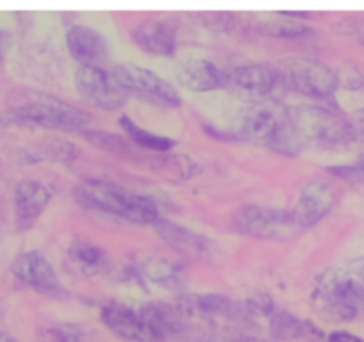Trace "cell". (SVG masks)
I'll list each match as a JSON object with an SVG mask.
<instances>
[{"label":"cell","mask_w":364,"mask_h":342,"mask_svg":"<svg viewBox=\"0 0 364 342\" xmlns=\"http://www.w3.org/2000/svg\"><path fill=\"white\" fill-rule=\"evenodd\" d=\"M75 199L82 206L107 215L119 216L132 224L153 226L160 219L156 202L121 184L103 180H85L75 188Z\"/></svg>","instance_id":"6da1fadb"},{"label":"cell","mask_w":364,"mask_h":342,"mask_svg":"<svg viewBox=\"0 0 364 342\" xmlns=\"http://www.w3.org/2000/svg\"><path fill=\"white\" fill-rule=\"evenodd\" d=\"M309 302L327 321H354L364 312V287L352 280L338 263L315 277Z\"/></svg>","instance_id":"7a4b0ae2"},{"label":"cell","mask_w":364,"mask_h":342,"mask_svg":"<svg viewBox=\"0 0 364 342\" xmlns=\"http://www.w3.org/2000/svg\"><path fill=\"white\" fill-rule=\"evenodd\" d=\"M287 119L302 145L333 149L354 142L350 123L329 105H297L287 109Z\"/></svg>","instance_id":"3957f363"},{"label":"cell","mask_w":364,"mask_h":342,"mask_svg":"<svg viewBox=\"0 0 364 342\" xmlns=\"http://www.w3.org/2000/svg\"><path fill=\"white\" fill-rule=\"evenodd\" d=\"M277 71L283 91L297 92V94L318 101V105L336 106L334 92L340 89L336 71L326 62L313 57L284 55L272 62Z\"/></svg>","instance_id":"277c9868"},{"label":"cell","mask_w":364,"mask_h":342,"mask_svg":"<svg viewBox=\"0 0 364 342\" xmlns=\"http://www.w3.org/2000/svg\"><path fill=\"white\" fill-rule=\"evenodd\" d=\"M89 116L78 106L63 99H39L11 106L0 114V126L78 130L89 124Z\"/></svg>","instance_id":"5b68a950"},{"label":"cell","mask_w":364,"mask_h":342,"mask_svg":"<svg viewBox=\"0 0 364 342\" xmlns=\"http://www.w3.org/2000/svg\"><path fill=\"white\" fill-rule=\"evenodd\" d=\"M231 222L237 233L270 241L294 240L302 231L290 209L274 208V206H242L233 213Z\"/></svg>","instance_id":"8992f818"},{"label":"cell","mask_w":364,"mask_h":342,"mask_svg":"<svg viewBox=\"0 0 364 342\" xmlns=\"http://www.w3.org/2000/svg\"><path fill=\"white\" fill-rule=\"evenodd\" d=\"M188 323L201 321L208 325H249L244 305L219 293H188L173 302Z\"/></svg>","instance_id":"52a82bcc"},{"label":"cell","mask_w":364,"mask_h":342,"mask_svg":"<svg viewBox=\"0 0 364 342\" xmlns=\"http://www.w3.org/2000/svg\"><path fill=\"white\" fill-rule=\"evenodd\" d=\"M284 119H287V112H277L270 103H245L233 117L228 131L233 140L252 142V144H262L272 149Z\"/></svg>","instance_id":"ba28073f"},{"label":"cell","mask_w":364,"mask_h":342,"mask_svg":"<svg viewBox=\"0 0 364 342\" xmlns=\"http://www.w3.org/2000/svg\"><path fill=\"white\" fill-rule=\"evenodd\" d=\"M112 77L128 94L137 96L146 103L166 106V109H174V106L181 105V98L176 89L148 67L132 62H121L112 67Z\"/></svg>","instance_id":"9c48e42d"},{"label":"cell","mask_w":364,"mask_h":342,"mask_svg":"<svg viewBox=\"0 0 364 342\" xmlns=\"http://www.w3.org/2000/svg\"><path fill=\"white\" fill-rule=\"evenodd\" d=\"M223 89L245 103L265 101L267 98L284 92L272 64H242L231 67L224 71Z\"/></svg>","instance_id":"30bf717a"},{"label":"cell","mask_w":364,"mask_h":342,"mask_svg":"<svg viewBox=\"0 0 364 342\" xmlns=\"http://www.w3.org/2000/svg\"><path fill=\"white\" fill-rule=\"evenodd\" d=\"M75 87L87 105L102 110L123 109L130 98L112 73L102 66H78L75 71Z\"/></svg>","instance_id":"8fae6325"},{"label":"cell","mask_w":364,"mask_h":342,"mask_svg":"<svg viewBox=\"0 0 364 342\" xmlns=\"http://www.w3.org/2000/svg\"><path fill=\"white\" fill-rule=\"evenodd\" d=\"M11 273L18 282L43 297L60 298L68 294L52 263L39 250H27L18 254L11 263Z\"/></svg>","instance_id":"7c38bea8"},{"label":"cell","mask_w":364,"mask_h":342,"mask_svg":"<svg viewBox=\"0 0 364 342\" xmlns=\"http://www.w3.org/2000/svg\"><path fill=\"white\" fill-rule=\"evenodd\" d=\"M53 188L38 180L18 181L13 190L14 226L18 231H28L48 208Z\"/></svg>","instance_id":"4fadbf2b"},{"label":"cell","mask_w":364,"mask_h":342,"mask_svg":"<svg viewBox=\"0 0 364 342\" xmlns=\"http://www.w3.org/2000/svg\"><path fill=\"white\" fill-rule=\"evenodd\" d=\"M142 318L151 332L153 342H180L187 339L188 321L174 304L151 302L139 305Z\"/></svg>","instance_id":"5bb4252c"},{"label":"cell","mask_w":364,"mask_h":342,"mask_svg":"<svg viewBox=\"0 0 364 342\" xmlns=\"http://www.w3.org/2000/svg\"><path fill=\"white\" fill-rule=\"evenodd\" d=\"M102 323L119 339L127 342H153L139 307H130L121 302L109 300L100 309Z\"/></svg>","instance_id":"9a60e30c"},{"label":"cell","mask_w":364,"mask_h":342,"mask_svg":"<svg viewBox=\"0 0 364 342\" xmlns=\"http://www.w3.org/2000/svg\"><path fill=\"white\" fill-rule=\"evenodd\" d=\"M334 202H336V192L333 190V187L322 180H311L299 192L297 202L291 213L301 229L304 231L326 219L327 213L333 209Z\"/></svg>","instance_id":"2e32d148"},{"label":"cell","mask_w":364,"mask_h":342,"mask_svg":"<svg viewBox=\"0 0 364 342\" xmlns=\"http://www.w3.org/2000/svg\"><path fill=\"white\" fill-rule=\"evenodd\" d=\"M132 39L149 55L173 57L178 50L176 25L166 18H149L132 31Z\"/></svg>","instance_id":"e0dca14e"},{"label":"cell","mask_w":364,"mask_h":342,"mask_svg":"<svg viewBox=\"0 0 364 342\" xmlns=\"http://www.w3.org/2000/svg\"><path fill=\"white\" fill-rule=\"evenodd\" d=\"M153 229L166 241L167 247L176 250L178 254L196 259L210 258L213 254V241H210L203 234L194 233L188 227L173 222V220L159 219L153 224Z\"/></svg>","instance_id":"ac0fdd59"},{"label":"cell","mask_w":364,"mask_h":342,"mask_svg":"<svg viewBox=\"0 0 364 342\" xmlns=\"http://www.w3.org/2000/svg\"><path fill=\"white\" fill-rule=\"evenodd\" d=\"M66 48L78 66H100L109 57L107 39L87 25H73L66 32Z\"/></svg>","instance_id":"d6986e66"},{"label":"cell","mask_w":364,"mask_h":342,"mask_svg":"<svg viewBox=\"0 0 364 342\" xmlns=\"http://www.w3.org/2000/svg\"><path fill=\"white\" fill-rule=\"evenodd\" d=\"M178 84L194 92L217 91L224 84V71H220L212 60L203 57H188L176 67Z\"/></svg>","instance_id":"ffe728a7"},{"label":"cell","mask_w":364,"mask_h":342,"mask_svg":"<svg viewBox=\"0 0 364 342\" xmlns=\"http://www.w3.org/2000/svg\"><path fill=\"white\" fill-rule=\"evenodd\" d=\"M82 135H84V138L91 145L109 153V155L117 156V158L142 163V165L146 167H149V163H151L153 153H148L144 151V149L137 148L128 137H121V135L100 130H85Z\"/></svg>","instance_id":"44dd1931"},{"label":"cell","mask_w":364,"mask_h":342,"mask_svg":"<svg viewBox=\"0 0 364 342\" xmlns=\"http://www.w3.org/2000/svg\"><path fill=\"white\" fill-rule=\"evenodd\" d=\"M78 155H80V149L73 142L64 140V138H52V140L38 142L31 148L20 149L14 153L16 156L14 160L20 163H68L73 162Z\"/></svg>","instance_id":"7402d4cb"},{"label":"cell","mask_w":364,"mask_h":342,"mask_svg":"<svg viewBox=\"0 0 364 342\" xmlns=\"http://www.w3.org/2000/svg\"><path fill=\"white\" fill-rule=\"evenodd\" d=\"M68 259L85 277H100L112 266L110 255L100 245L85 240L71 241L68 247Z\"/></svg>","instance_id":"603a6c76"},{"label":"cell","mask_w":364,"mask_h":342,"mask_svg":"<svg viewBox=\"0 0 364 342\" xmlns=\"http://www.w3.org/2000/svg\"><path fill=\"white\" fill-rule=\"evenodd\" d=\"M137 272L142 280H149L166 289H178L185 282L183 265L164 255H155L141 261L137 265Z\"/></svg>","instance_id":"cb8c5ba5"},{"label":"cell","mask_w":364,"mask_h":342,"mask_svg":"<svg viewBox=\"0 0 364 342\" xmlns=\"http://www.w3.org/2000/svg\"><path fill=\"white\" fill-rule=\"evenodd\" d=\"M119 126L121 130L124 131V135H127L137 148L144 149V151L148 153H167L176 145V140H174V138L166 137V135L153 133V131L139 126V124L128 116L121 117Z\"/></svg>","instance_id":"d4e9b609"},{"label":"cell","mask_w":364,"mask_h":342,"mask_svg":"<svg viewBox=\"0 0 364 342\" xmlns=\"http://www.w3.org/2000/svg\"><path fill=\"white\" fill-rule=\"evenodd\" d=\"M269 329H270V336L274 337V341H279V342L297 341L308 336L309 321H304V319L297 318V316L291 314L290 311L276 309V312L269 318Z\"/></svg>","instance_id":"484cf974"},{"label":"cell","mask_w":364,"mask_h":342,"mask_svg":"<svg viewBox=\"0 0 364 342\" xmlns=\"http://www.w3.org/2000/svg\"><path fill=\"white\" fill-rule=\"evenodd\" d=\"M256 31L259 34L272 35V38H301V35L309 34L311 28L294 20H269L259 21L256 25Z\"/></svg>","instance_id":"4316f807"},{"label":"cell","mask_w":364,"mask_h":342,"mask_svg":"<svg viewBox=\"0 0 364 342\" xmlns=\"http://www.w3.org/2000/svg\"><path fill=\"white\" fill-rule=\"evenodd\" d=\"M36 339L38 342H84V333L77 325L57 323V325L39 329Z\"/></svg>","instance_id":"83f0119b"},{"label":"cell","mask_w":364,"mask_h":342,"mask_svg":"<svg viewBox=\"0 0 364 342\" xmlns=\"http://www.w3.org/2000/svg\"><path fill=\"white\" fill-rule=\"evenodd\" d=\"M244 309L249 318H270L276 312V302L269 293L256 291L244 300Z\"/></svg>","instance_id":"f1b7e54d"},{"label":"cell","mask_w":364,"mask_h":342,"mask_svg":"<svg viewBox=\"0 0 364 342\" xmlns=\"http://www.w3.org/2000/svg\"><path fill=\"white\" fill-rule=\"evenodd\" d=\"M336 71L338 77V85L341 89H347V91H359L364 89V71L358 64L352 62H343Z\"/></svg>","instance_id":"f546056e"},{"label":"cell","mask_w":364,"mask_h":342,"mask_svg":"<svg viewBox=\"0 0 364 342\" xmlns=\"http://www.w3.org/2000/svg\"><path fill=\"white\" fill-rule=\"evenodd\" d=\"M326 172H329L331 176L340 177V180L361 183V181H364V156L354 163H341V165L326 167Z\"/></svg>","instance_id":"4dcf8cb0"},{"label":"cell","mask_w":364,"mask_h":342,"mask_svg":"<svg viewBox=\"0 0 364 342\" xmlns=\"http://www.w3.org/2000/svg\"><path fill=\"white\" fill-rule=\"evenodd\" d=\"M203 23L210 31L228 32L235 27V16L231 13H210L203 16Z\"/></svg>","instance_id":"1f68e13d"},{"label":"cell","mask_w":364,"mask_h":342,"mask_svg":"<svg viewBox=\"0 0 364 342\" xmlns=\"http://www.w3.org/2000/svg\"><path fill=\"white\" fill-rule=\"evenodd\" d=\"M341 266H343L345 273H347L352 280H355L359 286L364 287V255L363 258L348 259V261L341 263Z\"/></svg>","instance_id":"d6a6232c"},{"label":"cell","mask_w":364,"mask_h":342,"mask_svg":"<svg viewBox=\"0 0 364 342\" xmlns=\"http://www.w3.org/2000/svg\"><path fill=\"white\" fill-rule=\"evenodd\" d=\"M348 123H350L354 142H363L364 144V106L352 112V116L348 117Z\"/></svg>","instance_id":"836d02e7"},{"label":"cell","mask_w":364,"mask_h":342,"mask_svg":"<svg viewBox=\"0 0 364 342\" xmlns=\"http://www.w3.org/2000/svg\"><path fill=\"white\" fill-rule=\"evenodd\" d=\"M327 342H364V339L355 333L345 332V330H334L327 336Z\"/></svg>","instance_id":"e575fe53"},{"label":"cell","mask_w":364,"mask_h":342,"mask_svg":"<svg viewBox=\"0 0 364 342\" xmlns=\"http://www.w3.org/2000/svg\"><path fill=\"white\" fill-rule=\"evenodd\" d=\"M208 342H279L274 339H263V337H255V336H235V337H226V339H212Z\"/></svg>","instance_id":"d590c367"},{"label":"cell","mask_w":364,"mask_h":342,"mask_svg":"<svg viewBox=\"0 0 364 342\" xmlns=\"http://www.w3.org/2000/svg\"><path fill=\"white\" fill-rule=\"evenodd\" d=\"M277 14H279V16H288V18H291V20H297V18H309V16H313V11H291V9H284V11H277Z\"/></svg>","instance_id":"8d00e7d4"},{"label":"cell","mask_w":364,"mask_h":342,"mask_svg":"<svg viewBox=\"0 0 364 342\" xmlns=\"http://www.w3.org/2000/svg\"><path fill=\"white\" fill-rule=\"evenodd\" d=\"M7 192H9V184H7V180L6 177L0 174V204L4 202V199L7 197Z\"/></svg>","instance_id":"74e56055"},{"label":"cell","mask_w":364,"mask_h":342,"mask_svg":"<svg viewBox=\"0 0 364 342\" xmlns=\"http://www.w3.org/2000/svg\"><path fill=\"white\" fill-rule=\"evenodd\" d=\"M0 342H20L18 339H14V337H11L9 333H4L0 332Z\"/></svg>","instance_id":"f35d334b"},{"label":"cell","mask_w":364,"mask_h":342,"mask_svg":"<svg viewBox=\"0 0 364 342\" xmlns=\"http://www.w3.org/2000/svg\"><path fill=\"white\" fill-rule=\"evenodd\" d=\"M4 48H6V34H4V32L0 31V57H2Z\"/></svg>","instance_id":"ab89813d"},{"label":"cell","mask_w":364,"mask_h":342,"mask_svg":"<svg viewBox=\"0 0 364 342\" xmlns=\"http://www.w3.org/2000/svg\"><path fill=\"white\" fill-rule=\"evenodd\" d=\"M4 314H6V305H4V302L0 300V318H2Z\"/></svg>","instance_id":"60d3db41"},{"label":"cell","mask_w":364,"mask_h":342,"mask_svg":"<svg viewBox=\"0 0 364 342\" xmlns=\"http://www.w3.org/2000/svg\"><path fill=\"white\" fill-rule=\"evenodd\" d=\"M361 41H363V45H364V34H361Z\"/></svg>","instance_id":"b9f144b4"}]
</instances>
